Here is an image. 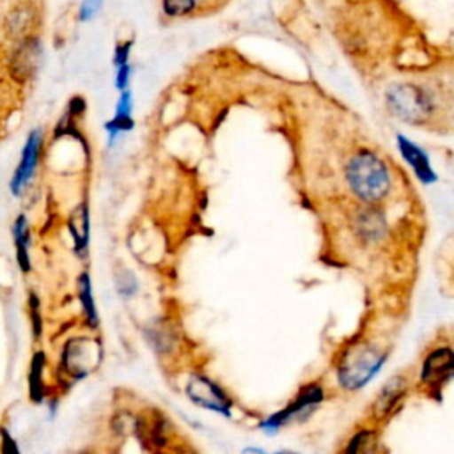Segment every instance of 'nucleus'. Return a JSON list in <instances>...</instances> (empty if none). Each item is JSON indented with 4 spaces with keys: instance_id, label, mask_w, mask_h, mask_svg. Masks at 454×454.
Masks as SVG:
<instances>
[{
    "instance_id": "nucleus-1",
    "label": "nucleus",
    "mask_w": 454,
    "mask_h": 454,
    "mask_svg": "<svg viewBox=\"0 0 454 454\" xmlns=\"http://www.w3.org/2000/svg\"><path fill=\"white\" fill-rule=\"evenodd\" d=\"M346 181L353 195L369 206L381 202L392 186L385 161L367 149H362L349 158L346 165Z\"/></svg>"
},
{
    "instance_id": "nucleus-2",
    "label": "nucleus",
    "mask_w": 454,
    "mask_h": 454,
    "mask_svg": "<svg viewBox=\"0 0 454 454\" xmlns=\"http://www.w3.org/2000/svg\"><path fill=\"white\" fill-rule=\"evenodd\" d=\"M385 353L369 344H355L344 351L337 365V380L344 390L355 392L364 388L383 367Z\"/></svg>"
},
{
    "instance_id": "nucleus-3",
    "label": "nucleus",
    "mask_w": 454,
    "mask_h": 454,
    "mask_svg": "<svg viewBox=\"0 0 454 454\" xmlns=\"http://www.w3.org/2000/svg\"><path fill=\"white\" fill-rule=\"evenodd\" d=\"M103 358L101 342L90 335H78L66 340L60 351V372L69 385L82 381L98 369Z\"/></svg>"
},
{
    "instance_id": "nucleus-4",
    "label": "nucleus",
    "mask_w": 454,
    "mask_h": 454,
    "mask_svg": "<svg viewBox=\"0 0 454 454\" xmlns=\"http://www.w3.org/2000/svg\"><path fill=\"white\" fill-rule=\"evenodd\" d=\"M387 105L390 112L406 122H420L433 110L431 96L419 85L399 83L387 90Z\"/></svg>"
},
{
    "instance_id": "nucleus-5",
    "label": "nucleus",
    "mask_w": 454,
    "mask_h": 454,
    "mask_svg": "<svg viewBox=\"0 0 454 454\" xmlns=\"http://www.w3.org/2000/svg\"><path fill=\"white\" fill-rule=\"evenodd\" d=\"M186 397L199 408L231 419L232 415V399L227 390L209 378L204 372H192L184 385Z\"/></svg>"
},
{
    "instance_id": "nucleus-6",
    "label": "nucleus",
    "mask_w": 454,
    "mask_h": 454,
    "mask_svg": "<svg viewBox=\"0 0 454 454\" xmlns=\"http://www.w3.org/2000/svg\"><path fill=\"white\" fill-rule=\"evenodd\" d=\"M325 399L323 388L317 383H309L303 388H300V392L294 395L293 401L287 403L286 408L271 413L270 417H266L264 420H261L259 427L270 436L275 434L280 427L287 426L293 420L303 419L307 415H310Z\"/></svg>"
},
{
    "instance_id": "nucleus-7",
    "label": "nucleus",
    "mask_w": 454,
    "mask_h": 454,
    "mask_svg": "<svg viewBox=\"0 0 454 454\" xmlns=\"http://www.w3.org/2000/svg\"><path fill=\"white\" fill-rule=\"evenodd\" d=\"M41 151H43V131L39 128H35L27 135L25 144H23L21 153H20L18 165L12 172L11 181H9V190L14 197L23 195L25 190L30 186V183L34 179V174L39 167Z\"/></svg>"
},
{
    "instance_id": "nucleus-8",
    "label": "nucleus",
    "mask_w": 454,
    "mask_h": 454,
    "mask_svg": "<svg viewBox=\"0 0 454 454\" xmlns=\"http://www.w3.org/2000/svg\"><path fill=\"white\" fill-rule=\"evenodd\" d=\"M454 378V349L442 346L433 349L422 362L420 381L427 390L438 392Z\"/></svg>"
},
{
    "instance_id": "nucleus-9",
    "label": "nucleus",
    "mask_w": 454,
    "mask_h": 454,
    "mask_svg": "<svg viewBox=\"0 0 454 454\" xmlns=\"http://www.w3.org/2000/svg\"><path fill=\"white\" fill-rule=\"evenodd\" d=\"M41 59H43V48H41L39 37L27 35L20 39L9 62L12 78L21 83L28 80L37 71Z\"/></svg>"
},
{
    "instance_id": "nucleus-10",
    "label": "nucleus",
    "mask_w": 454,
    "mask_h": 454,
    "mask_svg": "<svg viewBox=\"0 0 454 454\" xmlns=\"http://www.w3.org/2000/svg\"><path fill=\"white\" fill-rule=\"evenodd\" d=\"M397 149L403 156V160L408 163V167L413 170V174L417 176V179L424 184H431L438 179L436 172L433 170V165L429 161L427 153L417 145L413 140L406 138L404 135H397Z\"/></svg>"
},
{
    "instance_id": "nucleus-11",
    "label": "nucleus",
    "mask_w": 454,
    "mask_h": 454,
    "mask_svg": "<svg viewBox=\"0 0 454 454\" xmlns=\"http://www.w3.org/2000/svg\"><path fill=\"white\" fill-rule=\"evenodd\" d=\"M67 231L73 239L74 254L80 259H85L89 254V241H90V215H89L87 200L80 202L67 216Z\"/></svg>"
},
{
    "instance_id": "nucleus-12",
    "label": "nucleus",
    "mask_w": 454,
    "mask_h": 454,
    "mask_svg": "<svg viewBox=\"0 0 454 454\" xmlns=\"http://www.w3.org/2000/svg\"><path fill=\"white\" fill-rule=\"evenodd\" d=\"M12 232V241H14V254H16V262L21 273H28L32 270V257H30V223L25 213H20L11 227Z\"/></svg>"
},
{
    "instance_id": "nucleus-13",
    "label": "nucleus",
    "mask_w": 454,
    "mask_h": 454,
    "mask_svg": "<svg viewBox=\"0 0 454 454\" xmlns=\"http://www.w3.org/2000/svg\"><path fill=\"white\" fill-rule=\"evenodd\" d=\"M76 294H78V301L82 305V316L85 325L90 330H96L99 326V314H98V307H96V300H94V293H92V280L89 271H82L76 278Z\"/></svg>"
},
{
    "instance_id": "nucleus-14",
    "label": "nucleus",
    "mask_w": 454,
    "mask_h": 454,
    "mask_svg": "<svg viewBox=\"0 0 454 454\" xmlns=\"http://www.w3.org/2000/svg\"><path fill=\"white\" fill-rule=\"evenodd\" d=\"M44 369H46V355L43 349H37L28 365V399L34 404H41L48 394L46 390V380H44Z\"/></svg>"
},
{
    "instance_id": "nucleus-15",
    "label": "nucleus",
    "mask_w": 454,
    "mask_h": 454,
    "mask_svg": "<svg viewBox=\"0 0 454 454\" xmlns=\"http://www.w3.org/2000/svg\"><path fill=\"white\" fill-rule=\"evenodd\" d=\"M145 339H147L149 346L153 348V351H156L160 355L172 353L177 344V333H176L174 326L168 325L167 321L151 323L145 330Z\"/></svg>"
},
{
    "instance_id": "nucleus-16",
    "label": "nucleus",
    "mask_w": 454,
    "mask_h": 454,
    "mask_svg": "<svg viewBox=\"0 0 454 454\" xmlns=\"http://www.w3.org/2000/svg\"><path fill=\"white\" fill-rule=\"evenodd\" d=\"M404 392H406V380H404L403 376H394V378H390V380L383 385L381 392L378 394V397H376V401H374V413H376L378 417L388 415V413L395 408V404L401 401V397L404 395Z\"/></svg>"
},
{
    "instance_id": "nucleus-17",
    "label": "nucleus",
    "mask_w": 454,
    "mask_h": 454,
    "mask_svg": "<svg viewBox=\"0 0 454 454\" xmlns=\"http://www.w3.org/2000/svg\"><path fill=\"white\" fill-rule=\"evenodd\" d=\"M34 25V9L28 5H18L7 16V32L20 39L30 35L28 30Z\"/></svg>"
},
{
    "instance_id": "nucleus-18",
    "label": "nucleus",
    "mask_w": 454,
    "mask_h": 454,
    "mask_svg": "<svg viewBox=\"0 0 454 454\" xmlns=\"http://www.w3.org/2000/svg\"><path fill=\"white\" fill-rule=\"evenodd\" d=\"M358 232H360V236H364L369 241L381 238V234H383V218H381V215L374 209H365L364 213H360V216H358Z\"/></svg>"
},
{
    "instance_id": "nucleus-19",
    "label": "nucleus",
    "mask_w": 454,
    "mask_h": 454,
    "mask_svg": "<svg viewBox=\"0 0 454 454\" xmlns=\"http://www.w3.org/2000/svg\"><path fill=\"white\" fill-rule=\"evenodd\" d=\"M374 450H376L374 431L360 429L349 438L344 449V454H374Z\"/></svg>"
},
{
    "instance_id": "nucleus-20",
    "label": "nucleus",
    "mask_w": 454,
    "mask_h": 454,
    "mask_svg": "<svg viewBox=\"0 0 454 454\" xmlns=\"http://www.w3.org/2000/svg\"><path fill=\"white\" fill-rule=\"evenodd\" d=\"M135 126V121L131 115H121V114H114L106 122H105V133L108 135V144L114 145L115 138L131 131Z\"/></svg>"
},
{
    "instance_id": "nucleus-21",
    "label": "nucleus",
    "mask_w": 454,
    "mask_h": 454,
    "mask_svg": "<svg viewBox=\"0 0 454 454\" xmlns=\"http://www.w3.org/2000/svg\"><path fill=\"white\" fill-rule=\"evenodd\" d=\"M197 0H161V11L168 18L188 16L195 11Z\"/></svg>"
},
{
    "instance_id": "nucleus-22",
    "label": "nucleus",
    "mask_w": 454,
    "mask_h": 454,
    "mask_svg": "<svg viewBox=\"0 0 454 454\" xmlns=\"http://www.w3.org/2000/svg\"><path fill=\"white\" fill-rule=\"evenodd\" d=\"M28 316H30L32 335L35 340H39L43 335V314H41V301L35 293L28 294Z\"/></svg>"
},
{
    "instance_id": "nucleus-23",
    "label": "nucleus",
    "mask_w": 454,
    "mask_h": 454,
    "mask_svg": "<svg viewBox=\"0 0 454 454\" xmlns=\"http://www.w3.org/2000/svg\"><path fill=\"white\" fill-rule=\"evenodd\" d=\"M115 287L122 298H131L137 293L138 284H137L135 275L129 270L121 268L119 273H115Z\"/></svg>"
},
{
    "instance_id": "nucleus-24",
    "label": "nucleus",
    "mask_w": 454,
    "mask_h": 454,
    "mask_svg": "<svg viewBox=\"0 0 454 454\" xmlns=\"http://www.w3.org/2000/svg\"><path fill=\"white\" fill-rule=\"evenodd\" d=\"M105 0H82L78 7V20L80 21H90L96 18V14L101 11Z\"/></svg>"
},
{
    "instance_id": "nucleus-25",
    "label": "nucleus",
    "mask_w": 454,
    "mask_h": 454,
    "mask_svg": "<svg viewBox=\"0 0 454 454\" xmlns=\"http://www.w3.org/2000/svg\"><path fill=\"white\" fill-rule=\"evenodd\" d=\"M0 454H21L16 440L7 427H0Z\"/></svg>"
},
{
    "instance_id": "nucleus-26",
    "label": "nucleus",
    "mask_w": 454,
    "mask_h": 454,
    "mask_svg": "<svg viewBox=\"0 0 454 454\" xmlns=\"http://www.w3.org/2000/svg\"><path fill=\"white\" fill-rule=\"evenodd\" d=\"M129 80H131V66H129V64L117 66V67H115V89H117L119 92L128 90Z\"/></svg>"
},
{
    "instance_id": "nucleus-27",
    "label": "nucleus",
    "mask_w": 454,
    "mask_h": 454,
    "mask_svg": "<svg viewBox=\"0 0 454 454\" xmlns=\"http://www.w3.org/2000/svg\"><path fill=\"white\" fill-rule=\"evenodd\" d=\"M133 48V41H122L115 46L114 51V66H122V64H129V53Z\"/></svg>"
},
{
    "instance_id": "nucleus-28",
    "label": "nucleus",
    "mask_w": 454,
    "mask_h": 454,
    "mask_svg": "<svg viewBox=\"0 0 454 454\" xmlns=\"http://www.w3.org/2000/svg\"><path fill=\"white\" fill-rule=\"evenodd\" d=\"M241 454H266V452L262 449H259V447H245L241 450Z\"/></svg>"
},
{
    "instance_id": "nucleus-29",
    "label": "nucleus",
    "mask_w": 454,
    "mask_h": 454,
    "mask_svg": "<svg viewBox=\"0 0 454 454\" xmlns=\"http://www.w3.org/2000/svg\"><path fill=\"white\" fill-rule=\"evenodd\" d=\"M273 454H298V452L289 450V449H280V450H277V452H273Z\"/></svg>"
}]
</instances>
